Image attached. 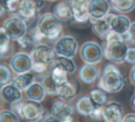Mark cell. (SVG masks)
Instances as JSON below:
<instances>
[{
  "label": "cell",
  "instance_id": "obj_1",
  "mask_svg": "<svg viewBox=\"0 0 135 122\" xmlns=\"http://www.w3.org/2000/svg\"><path fill=\"white\" fill-rule=\"evenodd\" d=\"M97 86L107 94H115L121 91L124 87V79L119 69L112 63L105 65Z\"/></svg>",
  "mask_w": 135,
  "mask_h": 122
},
{
  "label": "cell",
  "instance_id": "obj_2",
  "mask_svg": "<svg viewBox=\"0 0 135 122\" xmlns=\"http://www.w3.org/2000/svg\"><path fill=\"white\" fill-rule=\"evenodd\" d=\"M37 27L49 40H57L62 32V22L53 13H45L41 16Z\"/></svg>",
  "mask_w": 135,
  "mask_h": 122
},
{
  "label": "cell",
  "instance_id": "obj_3",
  "mask_svg": "<svg viewBox=\"0 0 135 122\" xmlns=\"http://www.w3.org/2000/svg\"><path fill=\"white\" fill-rule=\"evenodd\" d=\"M128 51L127 43L123 41L105 42L103 48V55L107 59L113 63H122L125 61Z\"/></svg>",
  "mask_w": 135,
  "mask_h": 122
},
{
  "label": "cell",
  "instance_id": "obj_4",
  "mask_svg": "<svg viewBox=\"0 0 135 122\" xmlns=\"http://www.w3.org/2000/svg\"><path fill=\"white\" fill-rule=\"evenodd\" d=\"M19 116L25 122H40L44 118V108L41 102L30 99L23 101Z\"/></svg>",
  "mask_w": 135,
  "mask_h": 122
},
{
  "label": "cell",
  "instance_id": "obj_5",
  "mask_svg": "<svg viewBox=\"0 0 135 122\" xmlns=\"http://www.w3.org/2000/svg\"><path fill=\"white\" fill-rule=\"evenodd\" d=\"M54 50L57 56L73 58L79 50V45L74 37L70 35H64L56 40Z\"/></svg>",
  "mask_w": 135,
  "mask_h": 122
},
{
  "label": "cell",
  "instance_id": "obj_6",
  "mask_svg": "<svg viewBox=\"0 0 135 122\" xmlns=\"http://www.w3.org/2000/svg\"><path fill=\"white\" fill-rule=\"evenodd\" d=\"M30 56L32 62L41 63L47 67L51 66L56 57L54 49L44 43L36 45L32 50Z\"/></svg>",
  "mask_w": 135,
  "mask_h": 122
},
{
  "label": "cell",
  "instance_id": "obj_7",
  "mask_svg": "<svg viewBox=\"0 0 135 122\" xmlns=\"http://www.w3.org/2000/svg\"><path fill=\"white\" fill-rule=\"evenodd\" d=\"M80 55L85 63L94 65L99 63L104 56L102 46L94 41H89L83 43L80 49Z\"/></svg>",
  "mask_w": 135,
  "mask_h": 122
},
{
  "label": "cell",
  "instance_id": "obj_8",
  "mask_svg": "<svg viewBox=\"0 0 135 122\" xmlns=\"http://www.w3.org/2000/svg\"><path fill=\"white\" fill-rule=\"evenodd\" d=\"M51 115L57 118L60 122H77L75 121V108L66 100L56 101L51 109Z\"/></svg>",
  "mask_w": 135,
  "mask_h": 122
},
{
  "label": "cell",
  "instance_id": "obj_9",
  "mask_svg": "<svg viewBox=\"0 0 135 122\" xmlns=\"http://www.w3.org/2000/svg\"><path fill=\"white\" fill-rule=\"evenodd\" d=\"M3 27L6 30L7 33L8 34L10 39L15 40V41H17L19 38L26 34L27 31H28L26 21L18 16L8 18Z\"/></svg>",
  "mask_w": 135,
  "mask_h": 122
},
{
  "label": "cell",
  "instance_id": "obj_10",
  "mask_svg": "<svg viewBox=\"0 0 135 122\" xmlns=\"http://www.w3.org/2000/svg\"><path fill=\"white\" fill-rule=\"evenodd\" d=\"M110 11L108 0H90L89 3V21L92 24L103 19Z\"/></svg>",
  "mask_w": 135,
  "mask_h": 122
},
{
  "label": "cell",
  "instance_id": "obj_11",
  "mask_svg": "<svg viewBox=\"0 0 135 122\" xmlns=\"http://www.w3.org/2000/svg\"><path fill=\"white\" fill-rule=\"evenodd\" d=\"M104 19L109 23L111 30L119 34L129 32L131 28V21L127 16L118 15L114 13H108Z\"/></svg>",
  "mask_w": 135,
  "mask_h": 122
},
{
  "label": "cell",
  "instance_id": "obj_12",
  "mask_svg": "<svg viewBox=\"0 0 135 122\" xmlns=\"http://www.w3.org/2000/svg\"><path fill=\"white\" fill-rule=\"evenodd\" d=\"M32 60L29 54L23 52L17 53L14 55L10 61L11 69L18 74L25 73L32 70Z\"/></svg>",
  "mask_w": 135,
  "mask_h": 122
},
{
  "label": "cell",
  "instance_id": "obj_13",
  "mask_svg": "<svg viewBox=\"0 0 135 122\" xmlns=\"http://www.w3.org/2000/svg\"><path fill=\"white\" fill-rule=\"evenodd\" d=\"M70 7L73 19L78 23H84L89 21V3L90 0H71Z\"/></svg>",
  "mask_w": 135,
  "mask_h": 122
},
{
  "label": "cell",
  "instance_id": "obj_14",
  "mask_svg": "<svg viewBox=\"0 0 135 122\" xmlns=\"http://www.w3.org/2000/svg\"><path fill=\"white\" fill-rule=\"evenodd\" d=\"M123 116V106L118 102H110L103 108L104 122H121Z\"/></svg>",
  "mask_w": 135,
  "mask_h": 122
},
{
  "label": "cell",
  "instance_id": "obj_15",
  "mask_svg": "<svg viewBox=\"0 0 135 122\" xmlns=\"http://www.w3.org/2000/svg\"><path fill=\"white\" fill-rule=\"evenodd\" d=\"M100 70L95 65L85 63L79 70V78L86 84L94 83L99 78Z\"/></svg>",
  "mask_w": 135,
  "mask_h": 122
},
{
  "label": "cell",
  "instance_id": "obj_16",
  "mask_svg": "<svg viewBox=\"0 0 135 122\" xmlns=\"http://www.w3.org/2000/svg\"><path fill=\"white\" fill-rule=\"evenodd\" d=\"M78 92H79V84L74 80L68 79V81L60 84L58 87V96L62 100L66 101H69L75 97Z\"/></svg>",
  "mask_w": 135,
  "mask_h": 122
},
{
  "label": "cell",
  "instance_id": "obj_17",
  "mask_svg": "<svg viewBox=\"0 0 135 122\" xmlns=\"http://www.w3.org/2000/svg\"><path fill=\"white\" fill-rule=\"evenodd\" d=\"M53 14L61 22H68V21L73 19L70 3L67 2V1L58 2L53 8Z\"/></svg>",
  "mask_w": 135,
  "mask_h": 122
},
{
  "label": "cell",
  "instance_id": "obj_18",
  "mask_svg": "<svg viewBox=\"0 0 135 122\" xmlns=\"http://www.w3.org/2000/svg\"><path fill=\"white\" fill-rule=\"evenodd\" d=\"M95 104L93 102L89 95H84L80 97L75 104V110L79 113L81 116H90L94 109L97 107Z\"/></svg>",
  "mask_w": 135,
  "mask_h": 122
},
{
  "label": "cell",
  "instance_id": "obj_19",
  "mask_svg": "<svg viewBox=\"0 0 135 122\" xmlns=\"http://www.w3.org/2000/svg\"><path fill=\"white\" fill-rule=\"evenodd\" d=\"M17 12L25 21H31L35 18L37 12L39 11L31 0H21Z\"/></svg>",
  "mask_w": 135,
  "mask_h": 122
},
{
  "label": "cell",
  "instance_id": "obj_20",
  "mask_svg": "<svg viewBox=\"0 0 135 122\" xmlns=\"http://www.w3.org/2000/svg\"><path fill=\"white\" fill-rule=\"evenodd\" d=\"M33 82H34V76L31 72H25V73L18 74L10 81L11 84H13L16 88H18L21 92L24 90H27V88L30 87Z\"/></svg>",
  "mask_w": 135,
  "mask_h": 122
},
{
  "label": "cell",
  "instance_id": "obj_21",
  "mask_svg": "<svg viewBox=\"0 0 135 122\" xmlns=\"http://www.w3.org/2000/svg\"><path fill=\"white\" fill-rule=\"evenodd\" d=\"M1 95L4 98L5 101L8 102V103H12V102L22 99L21 91H20L18 88H16L10 82L8 83V84H5L2 87V89H1Z\"/></svg>",
  "mask_w": 135,
  "mask_h": 122
},
{
  "label": "cell",
  "instance_id": "obj_22",
  "mask_svg": "<svg viewBox=\"0 0 135 122\" xmlns=\"http://www.w3.org/2000/svg\"><path fill=\"white\" fill-rule=\"evenodd\" d=\"M40 83H41L45 94H48V95L51 96L58 95V87H59V85L55 81V80L52 78L50 73L43 77Z\"/></svg>",
  "mask_w": 135,
  "mask_h": 122
},
{
  "label": "cell",
  "instance_id": "obj_23",
  "mask_svg": "<svg viewBox=\"0 0 135 122\" xmlns=\"http://www.w3.org/2000/svg\"><path fill=\"white\" fill-rule=\"evenodd\" d=\"M27 96L30 100H33V101L42 102L45 99V92L44 91L43 87H42L41 83L35 82L34 81L30 87H28L26 90Z\"/></svg>",
  "mask_w": 135,
  "mask_h": 122
},
{
  "label": "cell",
  "instance_id": "obj_24",
  "mask_svg": "<svg viewBox=\"0 0 135 122\" xmlns=\"http://www.w3.org/2000/svg\"><path fill=\"white\" fill-rule=\"evenodd\" d=\"M51 66H57L59 68L63 69L64 70L68 72V73L72 74L76 71V64L74 62L72 58H68L63 57V56H57L55 59L54 63Z\"/></svg>",
  "mask_w": 135,
  "mask_h": 122
},
{
  "label": "cell",
  "instance_id": "obj_25",
  "mask_svg": "<svg viewBox=\"0 0 135 122\" xmlns=\"http://www.w3.org/2000/svg\"><path fill=\"white\" fill-rule=\"evenodd\" d=\"M112 7L119 13H128L135 8V0H110Z\"/></svg>",
  "mask_w": 135,
  "mask_h": 122
},
{
  "label": "cell",
  "instance_id": "obj_26",
  "mask_svg": "<svg viewBox=\"0 0 135 122\" xmlns=\"http://www.w3.org/2000/svg\"><path fill=\"white\" fill-rule=\"evenodd\" d=\"M110 31H111L110 25H109V23L105 19H100V21H96V22H94L93 24V32L98 37L101 38V39L105 40L107 34L109 33Z\"/></svg>",
  "mask_w": 135,
  "mask_h": 122
},
{
  "label": "cell",
  "instance_id": "obj_27",
  "mask_svg": "<svg viewBox=\"0 0 135 122\" xmlns=\"http://www.w3.org/2000/svg\"><path fill=\"white\" fill-rule=\"evenodd\" d=\"M89 96L93 100L94 104L98 106H101L107 104V94L105 92H104L101 89H94L90 92Z\"/></svg>",
  "mask_w": 135,
  "mask_h": 122
},
{
  "label": "cell",
  "instance_id": "obj_28",
  "mask_svg": "<svg viewBox=\"0 0 135 122\" xmlns=\"http://www.w3.org/2000/svg\"><path fill=\"white\" fill-rule=\"evenodd\" d=\"M10 37L7 33L4 27H0V56H5L9 50Z\"/></svg>",
  "mask_w": 135,
  "mask_h": 122
},
{
  "label": "cell",
  "instance_id": "obj_29",
  "mask_svg": "<svg viewBox=\"0 0 135 122\" xmlns=\"http://www.w3.org/2000/svg\"><path fill=\"white\" fill-rule=\"evenodd\" d=\"M51 68H52V70H51L50 74L58 85L62 84L66 81H68V74L69 73L66 70L57 66H51Z\"/></svg>",
  "mask_w": 135,
  "mask_h": 122
},
{
  "label": "cell",
  "instance_id": "obj_30",
  "mask_svg": "<svg viewBox=\"0 0 135 122\" xmlns=\"http://www.w3.org/2000/svg\"><path fill=\"white\" fill-rule=\"evenodd\" d=\"M12 80V70L8 65L0 64V83L8 84Z\"/></svg>",
  "mask_w": 135,
  "mask_h": 122
},
{
  "label": "cell",
  "instance_id": "obj_31",
  "mask_svg": "<svg viewBox=\"0 0 135 122\" xmlns=\"http://www.w3.org/2000/svg\"><path fill=\"white\" fill-rule=\"evenodd\" d=\"M17 43L20 46L22 49H25V50H32L34 47V41L32 39V37L30 35V34H24L23 36H21V38L17 40Z\"/></svg>",
  "mask_w": 135,
  "mask_h": 122
},
{
  "label": "cell",
  "instance_id": "obj_32",
  "mask_svg": "<svg viewBox=\"0 0 135 122\" xmlns=\"http://www.w3.org/2000/svg\"><path fill=\"white\" fill-rule=\"evenodd\" d=\"M0 122H20V119L11 110H4L0 114Z\"/></svg>",
  "mask_w": 135,
  "mask_h": 122
},
{
  "label": "cell",
  "instance_id": "obj_33",
  "mask_svg": "<svg viewBox=\"0 0 135 122\" xmlns=\"http://www.w3.org/2000/svg\"><path fill=\"white\" fill-rule=\"evenodd\" d=\"M21 0H0V4L2 5L5 10L9 12L17 11Z\"/></svg>",
  "mask_w": 135,
  "mask_h": 122
},
{
  "label": "cell",
  "instance_id": "obj_34",
  "mask_svg": "<svg viewBox=\"0 0 135 122\" xmlns=\"http://www.w3.org/2000/svg\"><path fill=\"white\" fill-rule=\"evenodd\" d=\"M125 62L129 65H135V47H128Z\"/></svg>",
  "mask_w": 135,
  "mask_h": 122
},
{
  "label": "cell",
  "instance_id": "obj_35",
  "mask_svg": "<svg viewBox=\"0 0 135 122\" xmlns=\"http://www.w3.org/2000/svg\"><path fill=\"white\" fill-rule=\"evenodd\" d=\"M23 101L22 99L21 100H18V101H15V102H12L10 103V110L12 112H14L18 116H20V111H21V105H22Z\"/></svg>",
  "mask_w": 135,
  "mask_h": 122
},
{
  "label": "cell",
  "instance_id": "obj_36",
  "mask_svg": "<svg viewBox=\"0 0 135 122\" xmlns=\"http://www.w3.org/2000/svg\"><path fill=\"white\" fill-rule=\"evenodd\" d=\"M90 118L94 121H99V120L103 119V108L102 107H96L94 111L92 113Z\"/></svg>",
  "mask_w": 135,
  "mask_h": 122
},
{
  "label": "cell",
  "instance_id": "obj_37",
  "mask_svg": "<svg viewBox=\"0 0 135 122\" xmlns=\"http://www.w3.org/2000/svg\"><path fill=\"white\" fill-rule=\"evenodd\" d=\"M48 67L45 66L44 64H41V63H36V62H32V70H33L36 73H43L45 70H47Z\"/></svg>",
  "mask_w": 135,
  "mask_h": 122
},
{
  "label": "cell",
  "instance_id": "obj_38",
  "mask_svg": "<svg viewBox=\"0 0 135 122\" xmlns=\"http://www.w3.org/2000/svg\"><path fill=\"white\" fill-rule=\"evenodd\" d=\"M121 122H135V114L134 113H129L123 116Z\"/></svg>",
  "mask_w": 135,
  "mask_h": 122
},
{
  "label": "cell",
  "instance_id": "obj_39",
  "mask_svg": "<svg viewBox=\"0 0 135 122\" xmlns=\"http://www.w3.org/2000/svg\"><path fill=\"white\" fill-rule=\"evenodd\" d=\"M129 80H131V83L135 86V65L132 67L131 72H129Z\"/></svg>",
  "mask_w": 135,
  "mask_h": 122
},
{
  "label": "cell",
  "instance_id": "obj_40",
  "mask_svg": "<svg viewBox=\"0 0 135 122\" xmlns=\"http://www.w3.org/2000/svg\"><path fill=\"white\" fill-rule=\"evenodd\" d=\"M129 33H131V40L135 42V22L131 23V28H129Z\"/></svg>",
  "mask_w": 135,
  "mask_h": 122
},
{
  "label": "cell",
  "instance_id": "obj_41",
  "mask_svg": "<svg viewBox=\"0 0 135 122\" xmlns=\"http://www.w3.org/2000/svg\"><path fill=\"white\" fill-rule=\"evenodd\" d=\"M43 122H60V121L57 119V118H56L55 116H53L52 115H51V116H47Z\"/></svg>",
  "mask_w": 135,
  "mask_h": 122
},
{
  "label": "cell",
  "instance_id": "obj_42",
  "mask_svg": "<svg viewBox=\"0 0 135 122\" xmlns=\"http://www.w3.org/2000/svg\"><path fill=\"white\" fill-rule=\"evenodd\" d=\"M131 106H132V108H133V109H135V92H133V95L131 96Z\"/></svg>",
  "mask_w": 135,
  "mask_h": 122
},
{
  "label": "cell",
  "instance_id": "obj_43",
  "mask_svg": "<svg viewBox=\"0 0 135 122\" xmlns=\"http://www.w3.org/2000/svg\"><path fill=\"white\" fill-rule=\"evenodd\" d=\"M5 11H6V10H5V8H3V6L1 4H0V17H1V16L3 15V14L5 13Z\"/></svg>",
  "mask_w": 135,
  "mask_h": 122
},
{
  "label": "cell",
  "instance_id": "obj_44",
  "mask_svg": "<svg viewBox=\"0 0 135 122\" xmlns=\"http://www.w3.org/2000/svg\"><path fill=\"white\" fill-rule=\"evenodd\" d=\"M4 86V85L3 84H1V83H0V90H1V89H2V87Z\"/></svg>",
  "mask_w": 135,
  "mask_h": 122
},
{
  "label": "cell",
  "instance_id": "obj_45",
  "mask_svg": "<svg viewBox=\"0 0 135 122\" xmlns=\"http://www.w3.org/2000/svg\"><path fill=\"white\" fill-rule=\"evenodd\" d=\"M66 1H68V2H70V1H71V0H66Z\"/></svg>",
  "mask_w": 135,
  "mask_h": 122
},
{
  "label": "cell",
  "instance_id": "obj_46",
  "mask_svg": "<svg viewBox=\"0 0 135 122\" xmlns=\"http://www.w3.org/2000/svg\"><path fill=\"white\" fill-rule=\"evenodd\" d=\"M48 1H56V0H48Z\"/></svg>",
  "mask_w": 135,
  "mask_h": 122
}]
</instances>
